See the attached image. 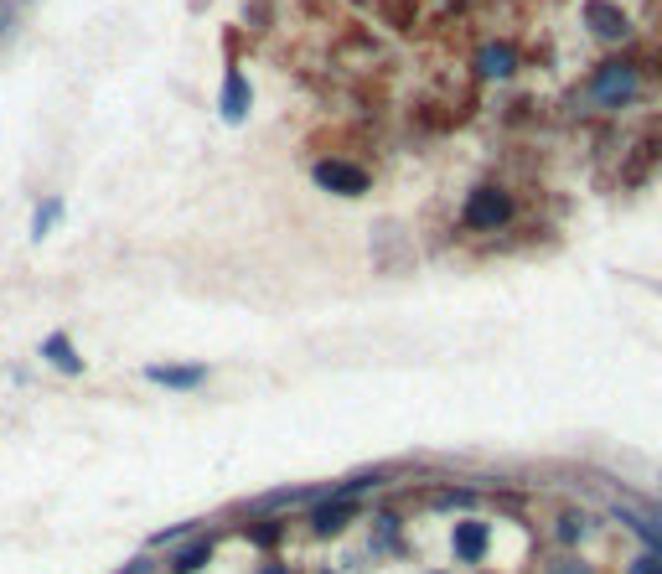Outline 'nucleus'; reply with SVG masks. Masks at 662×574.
Segmentation results:
<instances>
[{"label":"nucleus","instance_id":"nucleus-1","mask_svg":"<svg viewBox=\"0 0 662 574\" xmlns=\"http://www.w3.org/2000/svg\"><path fill=\"white\" fill-rule=\"evenodd\" d=\"M585 94H590V104H600V109L631 104V99L642 94V63H631V57H611V63H600V68L590 73Z\"/></svg>","mask_w":662,"mask_h":574},{"label":"nucleus","instance_id":"nucleus-2","mask_svg":"<svg viewBox=\"0 0 662 574\" xmlns=\"http://www.w3.org/2000/svg\"><path fill=\"white\" fill-rule=\"evenodd\" d=\"M518 218V202L507 187H497V181H481V187L466 192V207H461V223L471 233H497Z\"/></svg>","mask_w":662,"mask_h":574},{"label":"nucleus","instance_id":"nucleus-3","mask_svg":"<svg viewBox=\"0 0 662 574\" xmlns=\"http://www.w3.org/2000/svg\"><path fill=\"white\" fill-rule=\"evenodd\" d=\"M357 518H363V502H357V497H347V492H337V487H331V492H321L311 507H306V528H311V538H342Z\"/></svg>","mask_w":662,"mask_h":574},{"label":"nucleus","instance_id":"nucleus-4","mask_svg":"<svg viewBox=\"0 0 662 574\" xmlns=\"http://www.w3.org/2000/svg\"><path fill=\"white\" fill-rule=\"evenodd\" d=\"M311 181H316L321 192H331V197H368L373 192V171L357 166V161H347V156H321L311 166Z\"/></svg>","mask_w":662,"mask_h":574},{"label":"nucleus","instance_id":"nucleus-5","mask_svg":"<svg viewBox=\"0 0 662 574\" xmlns=\"http://www.w3.org/2000/svg\"><path fill=\"white\" fill-rule=\"evenodd\" d=\"M207 362H150L145 368V378L156 383V388H171V394H192V388H202L207 383Z\"/></svg>","mask_w":662,"mask_h":574},{"label":"nucleus","instance_id":"nucleus-6","mask_svg":"<svg viewBox=\"0 0 662 574\" xmlns=\"http://www.w3.org/2000/svg\"><path fill=\"white\" fill-rule=\"evenodd\" d=\"M492 549V523L481 518H461L456 528H450V554H456L461 564H481Z\"/></svg>","mask_w":662,"mask_h":574},{"label":"nucleus","instance_id":"nucleus-7","mask_svg":"<svg viewBox=\"0 0 662 574\" xmlns=\"http://www.w3.org/2000/svg\"><path fill=\"white\" fill-rule=\"evenodd\" d=\"M213 554H218V538L213 533H187L182 538V549H171V559H166V574H202L207 564H213Z\"/></svg>","mask_w":662,"mask_h":574},{"label":"nucleus","instance_id":"nucleus-8","mask_svg":"<svg viewBox=\"0 0 662 574\" xmlns=\"http://www.w3.org/2000/svg\"><path fill=\"white\" fill-rule=\"evenodd\" d=\"M518 63H523V57H518L513 42H487V47L476 52V78H487V83L492 78H513Z\"/></svg>","mask_w":662,"mask_h":574},{"label":"nucleus","instance_id":"nucleus-9","mask_svg":"<svg viewBox=\"0 0 662 574\" xmlns=\"http://www.w3.org/2000/svg\"><path fill=\"white\" fill-rule=\"evenodd\" d=\"M585 21H590V32H595L600 42H626V37H631V21L611 6V0H590V6H585Z\"/></svg>","mask_w":662,"mask_h":574},{"label":"nucleus","instance_id":"nucleus-10","mask_svg":"<svg viewBox=\"0 0 662 574\" xmlns=\"http://www.w3.org/2000/svg\"><path fill=\"white\" fill-rule=\"evenodd\" d=\"M42 362H47V368H57L63 378H83V357H78V347H73L68 331H52V337H42Z\"/></svg>","mask_w":662,"mask_h":574},{"label":"nucleus","instance_id":"nucleus-11","mask_svg":"<svg viewBox=\"0 0 662 574\" xmlns=\"http://www.w3.org/2000/svg\"><path fill=\"white\" fill-rule=\"evenodd\" d=\"M249 104H254L249 78L238 73V68H228V83H223V119H228V125H238V119L249 114Z\"/></svg>","mask_w":662,"mask_h":574},{"label":"nucleus","instance_id":"nucleus-12","mask_svg":"<svg viewBox=\"0 0 662 574\" xmlns=\"http://www.w3.org/2000/svg\"><path fill=\"white\" fill-rule=\"evenodd\" d=\"M399 512H373V538H368V549H388V554H399Z\"/></svg>","mask_w":662,"mask_h":574},{"label":"nucleus","instance_id":"nucleus-13","mask_svg":"<svg viewBox=\"0 0 662 574\" xmlns=\"http://www.w3.org/2000/svg\"><path fill=\"white\" fill-rule=\"evenodd\" d=\"M280 538H285V523L280 518H254L249 523V543H254V549H264V554H275Z\"/></svg>","mask_w":662,"mask_h":574},{"label":"nucleus","instance_id":"nucleus-14","mask_svg":"<svg viewBox=\"0 0 662 574\" xmlns=\"http://www.w3.org/2000/svg\"><path fill=\"white\" fill-rule=\"evenodd\" d=\"M388 481V471H357V476H347V481H337V492H347V497H363V492H373V487H383Z\"/></svg>","mask_w":662,"mask_h":574},{"label":"nucleus","instance_id":"nucleus-15","mask_svg":"<svg viewBox=\"0 0 662 574\" xmlns=\"http://www.w3.org/2000/svg\"><path fill=\"white\" fill-rule=\"evenodd\" d=\"M383 21L388 26H399V32H409V26H414V11H419V0H383Z\"/></svg>","mask_w":662,"mask_h":574},{"label":"nucleus","instance_id":"nucleus-16","mask_svg":"<svg viewBox=\"0 0 662 574\" xmlns=\"http://www.w3.org/2000/svg\"><path fill=\"white\" fill-rule=\"evenodd\" d=\"M57 218H63V202H57V197H47V202L37 207V218H32V238H47Z\"/></svg>","mask_w":662,"mask_h":574},{"label":"nucleus","instance_id":"nucleus-17","mask_svg":"<svg viewBox=\"0 0 662 574\" xmlns=\"http://www.w3.org/2000/svg\"><path fill=\"white\" fill-rule=\"evenodd\" d=\"M544 574H595L585 559H575V554H559V559H549V569Z\"/></svg>","mask_w":662,"mask_h":574},{"label":"nucleus","instance_id":"nucleus-18","mask_svg":"<svg viewBox=\"0 0 662 574\" xmlns=\"http://www.w3.org/2000/svg\"><path fill=\"white\" fill-rule=\"evenodd\" d=\"M626 574H662V554H637Z\"/></svg>","mask_w":662,"mask_h":574},{"label":"nucleus","instance_id":"nucleus-19","mask_svg":"<svg viewBox=\"0 0 662 574\" xmlns=\"http://www.w3.org/2000/svg\"><path fill=\"white\" fill-rule=\"evenodd\" d=\"M559 533H564V543H575V538L585 533V518H575V512H564V523H559Z\"/></svg>","mask_w":662,"mask_h":574},{"label":"nucleus","instance_id":"nucleus-20","mask_svg":"<svg viewBox=\"0 0 662 574\" xmlns=\"http://www.w3.org/2000/svg\"><path fill=\"white\" fill-rule=\"evenodd\" d=\"M259 574H290V564H280V559H264V564H259Z\"/></svg>","mask_w":662,"mask_h":574},{"label":"nucleus","instance_id":"nucleus-21","mask_svg":"<svg viewBox=\"0 0 662 574\" xmlns=\"http://www.w3.org/2000/svg\"><path fill=\"white\" fill-rule=\"evenodd\" d=\"M125 574H150V554H140V559H135V564H130Z\"/></svg>","mask_w":662,"mask_h":574},{"label":"nucleus","instance_id":"nucleus-22","mask_svg":"<svg viewBox=\"0 0 662 574\" xmlns=\"http://www.w3.org/2000/svg\"><path fill=\"white\" fill-rule=\"evenodd\" d=\"M430 574H445V569H430Z\"/></svg>","mask_w":662,"mask_h":574}]
</instances>
